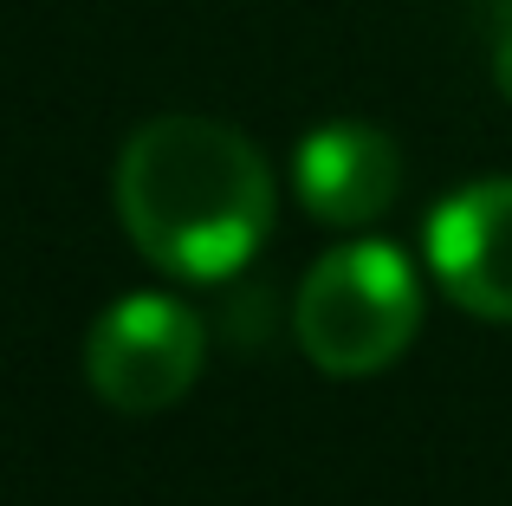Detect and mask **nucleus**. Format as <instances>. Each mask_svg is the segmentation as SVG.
Segmentation results:
<instances>
[{"label": "nucleus", "instance_id": "nucleus-4", "mask_svg": "<svg viewBox=\"0 0 512 506\" xmlns=\"http://www.w3.org/2000/svg\"><path fill=\"white\" fill-rule=\"evenodd\" d=\"M428 273L461 312L512 325V176L467 182L428 215Z\"/></svg>", "mask_w": 512, "mask_h": 506}, {"label": "nucleus", "instance_id": "nucleus-7", "mask_svg": "<svg viewBox=\"0 0 512 506\" xmlns=\"http://www.w3.org/2000/svg\"><path fill=\"white\" fill-rule=\"evenodd\" d=\"M506 7H512V0H506Z\"/></svg>", "mask_w": 512, "mask_h": 506}, {"label": "nucleus", "instance_id": "nucleus-5", "mask_svg": "<svg viewBox=\"0 0 512 506\" xmlns=\"http://www.w3.org/2000/svg\"><path fill=\"white\" fill-rule=\"evenodd\" d=\"M292 189L325 228H370L402 189V150L389 143V130L357 117L318 124L292 156Z\"/></svg>", "mask_w": 512, "mask_h": 506}, {"label": "nucleus", "instance_id": "nucleus-1", "mask_svg": "<svg viewBox=\"0 0 512 506\" xmlns=\"http://www.w3.org/2000/svg\"><path fill=\"white\" fill-rule=\"evenodd\" d=\"M117 215L156 273L214 286L260 253L273 228V176L221 117H150L117 156Z\"/></svg>", "mask_w": 512, "mask_h": 506}, {"label": "nucleus", "instance_id": "nucleus-2", "mask_svg": "<svg viewBox=\"0 0 512 506\" xmlns=\"http://www.w3.org/2000/svg\"><path fill=\"white\" fill-rule=\"evenodd\" d=\"M422 331V279L389 241H344L299 279L292 338L325 377H370Z\"/></svg>", "mask_w": 512, "mask_h": 506}, {"label": "nucleus", "instance_id": "nucleus-3", "mask_svg": "<svg viewBox=\"0 0 512 506\" xmlns=\"http://www.w3.org/2000/svg\"><path fill=\"white\" fill-rule=\"evenodd\" d=\"M201 357H208V331L182 299L130 292L91 325L85 377L98 390V403L124 409V416H156V409L182 403L195 390Z\"/></svg>", "mask_w": 512, "mask_h": 506}, {"label": "nucleus", "instance_id": "nucleus-6", "mask_svg": "<svg viewBox=\"0 0 512 506\" xmlns=\"http://www.w3.org/2000/svg\"><path fill=\"white\" fill-rule=\"evenodd\" d=\"M493 78H500V91H506V98H512V26H506L500 52H493Z\"/></svg>", "mask_w": 512, "mask_h": 506}]
</instances>
